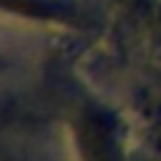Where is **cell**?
I'll return each mask as SVG.
<instances>
[{"instance_id": "obj_1", "label": "cell", "mask_w": 161, "mask_h": 161, "mask_svg": "<svg viewBox=\"0 0 161 161\" xmlns=\"http://www.w3.org/2000/svg\"><path fill=\"white\" fill-rule=\"evenodd\" d=\"M78 136H80V148H83L86 161H121L111 121L103 113L88 111L80 118Z\"/></svg>"}, {"instance_id": "obj_2", "label": "cell", "mask_w": 161, "mask_h": 161, "mask_svg": "<svg viewBox=\"0 0 161 161\" xmlns=\"http://www.w3.org/2000/svg\"><path fill=\"white\" fill-rule=\"evenodd\" d=\"M0 5L15 10V13H25V15H38V18H55V8L40 3V0H0Z\"/></svg>"}]
</instances>
